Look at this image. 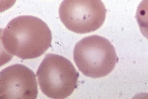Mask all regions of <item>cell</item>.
I'll return each mask as SVG.
<instances>
[{
	"label": "cell",
	"instance_id": "obj_1",
	"mask_svg": "<svg viewBox=\"0 0 148 99\" xmlns=\"http://www.w3.org/2000/svg\"><path fill=\"white\" fill-rule=\"evenodd\" d=\"M52 34L40 19L30 15L14 18L1 30V42L7 53L23 59H36L51 47Z\"/></svg>",
	"mask_w": 148,
	"mask_h": 99
},
{
	"label": "cell",
	"instance_id": "obj_4",
	"mask_svg": "<svg viewBox=\"0 0 148 99\" xmlns=\"http://www.w3.org/2000/svg\"><path fill=\"white\" fill-rule=\"evenodd\" d=\"M106 8L101 0H63L59 7L60 21L69 30L86 34L104 23Z\"/></svg>",
	"mask_w": 148,
	"mask_h": 99
},
{
	"label": "cell",
	"instance_id": "obj_5",
	"mask_svg": "<svg viewBox=\"0 0 148 99\" xmlns=\"http://www.w3.org/2000/svg\"><path fill=\"white\" fill-rule=\"evenodd\" d=\"M38 84L32 70L22 64H14L0 72V98L36 99Z\"/></svg>",
	"mask_w": 148,
	"mask_h": 99
},
{
	"label": "cell",
	"instance_id": "obj_3",
	"mask_svg": "<svg viewBox=\"0 0 148 99\" xmlns=\"http://www.w3.org/2000/svg\"><path fill=\"white\" fill-rule=\"evenodd\" d=\"M40 90L50 98L64 99L77 86L79 73L69 59L55 54H47L36 72Z\"/></svg>",
	"mask_w": 148,
	"mask_h": 99
},
{
	"label": "cell",
	"instance_id": "obj_6",
	"mask_svg": "<svg viewBox=\"0 0 148 99\" xmlns=\"http://www.w3.org/2000/svg\"><path fill=\"white\" fill-rule=\"evenodd\" d=\"M136 21L140 33L148 39V0H142L136 13Z\"/></svg>",
	"mask_w": 148,
	"mask_h": 99
},
{
	"label": "cell",
	"instance_id": "obj_2",
	"mask_svg": "<svg viewBox=\"0 0 148 99\" xmlns=\"http://www.w3.org/2000/svg\"><path fill=\"white\" fill-rule=\"evenodd\" d=\"M73 60L84 75L97 78L112 72L118 57L114 46L108 39L99 35H90L75 44Z\"/></svg>",
	"mask_w": 148,
	"mask_h": 99
},
{
	"label": "cell",
	"instance_id": "obj_7",
	"mask_svg": "<svg viewBox=\"0 0 148 99\" xmlns=\"http://www.w3.org/2000/svg\"><path fill=\"white\" fill-rule=\"evenodd\" d=\"M16 0H1V12L12 7Z\"/></svg>",
	"mask_w": 148,
	"mask_h": 99
}]
</instances>
